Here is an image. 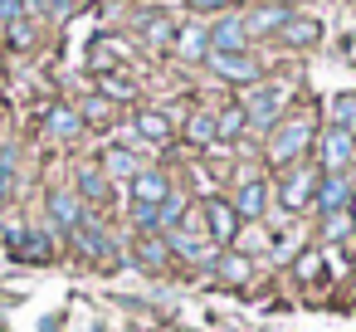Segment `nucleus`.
<instances>
[{
  "instance_id": "obj_5",
  "label": "nucleus",
  "mask_w": 356,
  "mask_h": 332,
  "mask_svg": "<svg viewBox=\"0 0 356 332\" xmlns=\"http://www.w3.org/2000/svg\"><path fill=\"white\" fill-rule=\"evenodd\" d=\"M205 64L225 79V84H239V88H254V84H264V64L244 49V54H205Z\"/></svg>"
},
{
  "instance_id": "obj_35",
  "label": "nucleus",
  "mask_w": 356,
  "mask_h": 332,
  "mask_svg": "<svg viewBox=\"0 0 356 332\" xmlns=\"http://www.w3.org/2000/svg\"><path fill=\"white\" fill-rule=\"evenodd\" d=\"M351 230H356V196H351Z\"/></svg>"
},
{
  "instance_id": "obj_28",
  "label": "nucleus",
  "mask_w": 356,
  "mask_h": 332,
  "mask_svg": "<svg viewBox=\"0 0 356 332\" xmlns=\"http://www.w3.org/2000/svg\"><path fill=\"white\" fill-rule=\"evenodd\" d=\"M147 40H152V45H176V30H171L166 20H147Z\"/></svg>"
},
{
  "instance_id": "obj_10",
  "label": "nucleus",
  "mask_w": 356,
  "mask_h": 332,
  "mask_svg": "<svg viewBox=\"0 0 356 332\" xmlns=\"http://www.w3.org/2000/svg\"><path fill=\"white\" fill-rule=\"evenodd\" d=\"M351 181H346V171L341 176H322L317 181V210L322 215H337V210H351Z\"/></svg>"
},
{
  "instance_id": "obj_27",
  "label": "nucleus",
  "mask_w": 356,
  "mask_h": 332,
  "mask_svg": "<svg viewBox=\"0 0 356 332\" xmlns=\"http://www.w3.org/2000/svg\"><path fill=\"white\" fill-rule=\"evenodd\" d=\"M108 171H113V176H137L142 166H137L132 152H113V157H108Z\"/></svg>"
},
{
  "instance_id": "obj_17",
  "label": "nucleus",
  "mask_w": 356,
  "mask_h": 332,
  "mask_svg": "<svg viewBox=\"0 0 356 332\" xmlns=\"http://www.w3.org/2000/svg\"><path fill=\"white\" fill-rule=\"evenodd\" d=\"M186 142H191V147H210V142H215V113H210V108L191 113V122H186Z\"/></svg>"
},
{
  "instance_id": "obj_20",
  "label": "nucleus",
  "mask_w": 356,
  "mask_h": 332,
  "mask_svg": "<svg viewBox=\"0 0 356 332\" xmlns=\"http://www.w3.org/2000/svg\"><path fill=\"white\" fill-rule=\"evenodd\" d=\"M79 127H83V122H79V113H74V108H54V113H49V137H54V142L79 137Z\"/></svg>"
},
{
  "instance_id": "obj_26",
  "label": "nucleus",
  "mask_w": 356,
  "mask_h": 332,
  "mask_svg": "<svg viewBox=\"0 0 356 332\" xmlns=\"http://www.w3.org/2000/svg\"><path fill=\"white\" fill-rule=\"evenodd\" d=\"M298 278H302V283L322 278V249H307V254H298Z\"/></svg>"
},
{
  "instance_id": "obj_14",
  "label": "nucleus",
  "mask_w": 356,
  "mask_h": 332,
  "mask_svg": "<svg viewBox=\"0 0 356 332\" xmlns=\"http://www.w3.org/2000/svg\"><path fill=\"white\" fill-rule=\"evenodd\" d=\"M49 215H54V225L69 230V235L83 225V205H79V196H69V191H54V196H49Z\"/></svg>"
},
{
  "instance_id": "obj_1",
  "label": "nucleus",
  "mask_w": 356,
  "mask_h": 332,
  "mask_svg": "<svg viewBox=\"0 0 356 332\" xmlns=\"http://www.w3.org/2000/svg\"><path fill=\"white\" fill-rule=\"evenodd\" d=\"M312 142H317V122H312V118H288V122H278L273 137H268V166H273V171L298 166Z\"/></svg>"
},
{
  "instance_id": "obj_11",
  "label": "nucleus",
  "mask_w": 356,
  "mask_h": 332,
  "mask_svg": "<svg viewBox=\"0 0 356 332\" xmlns=\"http://www.w3.org/2000/svg\"><path fill=\"white\" fill-rule=\"evenodd\" d=\"M171 196V181L161 171H137L132 176V205H161Z\"/></svg>"
},
{
  "instance_id": "obj_23",
  "label": "nucleus",
  "mask_w": 356,
  "mask_h": 332,
  "mask_svg": "<svg viewBox=\"0 0 356 332\" xmlns=\"http://www.w3.org/2000/svg\"><path fill=\"white\" fill-rule=\"evenodd\" d=\"M244 122H249V118H244V108L234 103V108L215 113V137H239V132H244Z\"/></svg>"
},
{
  "instance_id": "obj_16",
  "label": "nucleus",
  "mask_w": 356,
  "mask_h": 332,
  "mask_svg": "<svg viewBox=\"0 0 356 332\" xmlns=\"http://www.w3.org/2000/svg\"><path fill=\"white\" fill-rule=\"evenodd\" d=\"M74 244H79L83 254H98V259H113V244H108V235H103L98 225H88V220H83V225L74 230Z\"/></svg>"
},
{
  "instance_id": "obj_4",
  "label": "nucleus",
  "mask_w": 356,
  "mask_h": 332,
  "mask_svg": "<svg viewBox=\"0 0 356 332\" xmlns=\"http://www.w3.org/2000/svg\"><path fill=\"white\" fill-rule=\"evenodd\" d=\"M317 181H322V171L317 166H288L283 171V181H278V205L283 210H302V205H312L317 200Z\"/></svg>"
},
{
  "instance_id": "obj_9",
  "label": "nucleus",
  "mask_w": 356,
  "mask_h": 332,
  "mask_svg": "<svg viewBox=\"0 0 356 332\" xmlns=\"http://www.w3.org/2000/svg\"><path fill=\"white\" fill-rule=\"evenodd\" d=\"M278 40H283V45H293V49H312V45L322 40V20H317V15H298V10H293V15L283 20Z\"/></svg>"
},
{
  "instance_id": "obj_29",
  "label": "nucleus",
  "mask_w": 356,
  "mask_h": 332,
  "mask_svg": "<svg viewBox=\"0 0 356 332\" xmlns=\"http://www.w3.org/2000/svg\"><path fill=\"white\" fill-rule=\"evenodd\" d=\"M25 20V0H0V25H20Z\"/></svg>"
},
{
  "instance_id": "obj_33",
  "label": "nucleus",
  "mask_w": 356,
  "mask_h": 332,
  "mask_svg": "<svg viewBox=\"0 0 356 332\" xmlns=\"http://www.w3.org/2000/svg\"><path fill=\"white\" fill-rule=\"evenodd\" d=\"M30 6H40V10H49V15H69L74 0H30Z\"/></svg>"
},
{
  "instance_id": "obj_2",
  "label": "nucleus",
  "mask_w": 356,
  "mask_h": 332,
  "mask_svg": "<svg viewBox=\"0 0 356 332\" xmlns=\"http://www.w3.org/2000/svg\"><path fill=\"white\" fill-rule=\"evenodd\" d=\"M244 118L254 122V127H278L283 122V113H288V84H254L249 93H244Z\"/></svg>"
},
{
  "instance_id": "obj_34",
  "label": "nucleus",
  "mask_w": 356,
  "mask_h": 332,
  "mask_svg": "<svg viewBox=\"0 0 356 332\" xmlns=\"http://www.w3.org/2000/svg\"><path fill=\"white\" fill-rule=\"evenodd\" d=\"M186 6L205 15V10H225V6H234V0H186Z\"/></svg>"
},
{
  "instance_id": "obj_18",
  "label": "nucleus",
  "mask_w": 356,
  "mask_h": 332,
  "mask_svg": "<svg viewBox=\"0 0 356 332\" xmlns=\"http://www.w3.org/2000/svg\"><path fill=\"white\" fill-rule=\"evenodd\" d=\"M171 259V244L161 239V235H147V239H137V264L142 269H161Z\"/></svg>"
},
{
  "instance_id": "obj_24",
  "label": "nucleus",
  "mask_w": 356,
  "mask_h": 332,
  "mask_svg": "<svg viewBox=\"0 0 356 332\" xmlns=\"http://www.w3.org/2000/svg\"><path fill=\"white\" fill-rule=\"evenodd\" d=\"M249 274H254V269H249L244 254H220V278H225V283H249Z\"/></svg>"
},
{
  "instance_id": "obj_31",
  "label": "nucleus",
  "mask_w": 356,
  "mask_h": 332,
  "mask_svg": "<svg viewBox=\"0 0 356 332\" xmlns=\"http://www.w3.org/2000/svg\"><path fill=\"white\" fill-rule=\"evenodd\" d=\"M103 93H113V98H132L137 88H132L127 79H113V74H108V79H103Z\"/></svg>"
},
{
  "instance_id": "obj_32",
  "label": "nucleus",
  "mask_w": 356,
  "mask_h": 332,
  "mask_svg": "<svg viewBox=\"0 0 356 332\" xmlns=\"http://www.w3.org/2000/svg\"><path fill=\"white\" fill-rule=\"evenodd\" d=\"M10 166H15V147L0 152V196H6V186H10Z\"/></svg>"
},
{
  "instance_id": "obj_7",
  "label": "nucleus",
  "mask_w": 356,
  "mask_h": 332,
  "mask_svg": "<svg viewBox=\"0 0 356 332\" xmlns=\"http://www.w3.org/2000/svg\"><path fill=\"white\" fill-rule=\"evenodd\" d=\"M244 49H249V35L239 15H225L210 25V54H244Z\"/></svg>"
},
{
  "instance_id": "obj_3",
  "label": "nucleus",
  "mask_w": 356,
  "mask_h": 332,
  "mask_svg": "<svg viewBox=\"0 0 356 332\" xmlns=\"http://www.w3.org/2000/svg\"><path fill=\"white\" fill-rule=\"evenodd\" d=\"M317 171L322 176H341L351 161H356V132H346V127H327V132H317Z\"/></svg>"
},
{
  "instance_id": "obj_21",
  "label": "nucleus",
  "mask_w": 356,
  "mask_h": 332,
  "mask_svg": "<svg viewBox=\"0 0 356 332\" xmlns=\"http://www.w3.org/2000/svg\"><path fill=\"white\" fill-rule=\"evenodd\" d=\"M137 132L147 142H171V118L166 113H137Z\"/></svg>"
},
{
  "instance_id": "obj_30",
  "label": "nucleus",
  "mask_w": 356,
  "mask_h": 332,
  "mask_svg": "<svg viewBox=\"0 0 356 332\" xmlns=\"http://www.w3.org/2000/svg\"><path fill=\"white\" fill-rule=\"evenodd\" d=\"M10 45H15V49H30V45H35V30H30L25 20H20V25H10Z\"/></svg>"
},
{
  "instance_id": "obj_15",
  "label": "nucleus",
  "mask_w": 356,
  "mask_h": 332,
  "mask_svg": "<svg viewBox=\"0 0 356 332\" xmlns=\"http://www.w3.org/2000/svg\"><path fill=\"white\" fill-rule=\"evenodd\" d=\"M15 249L30 259V264H49V235H40V230H15Z\"/></svg>"
},
{
  "instance_id": "obj_25",
  "label": "nucleus",
  "mask_w": 356,
  "mask_h": 332,
  "mask_svg": "<svg viewBox=\"0 0 356 332\" xmlns=\"http://www.w3.org/2000/svg\"><path fill=\"white\" fill-rule=\"evenodd\" d=\"M79 191H83V200H108V176L103 171H83L79 176Z\"/></svg>"
},
{
  "instance_id": "obj_12",
  "label": "nucleus",
  "mask_w": 356,
  "mask_h": 332,
  "mask_svg": "<svg viewBox=\"0 0 356 332\" xmlns=\"http://www.w3.org/2000/svg\"><path fill=\"white\" fill-rule=\"evenodd\" d=\"M229 205L239 210V220H264V210H268V186H264V181H244Z\"/></svg>"
},
{
  "instance_id": "obj_8",
  "label": "nucleus",
  "mask_w": 356,
  "mask_h": 332,
  "mask_svg": "<svg viewBox=\"0 0 356 332\" xmlns=\"http://www.w3.org/2000/svg\"><path fill=\"white\" fill-rule=\"evenodd\" d=\"M288 15H293V10L283 6V0H273V6H254V10H249V15H239V20H244V35L254 40V35H278Z\"/></svg>"
},
{
  "instance_id": "obj_13",
  "label": "nucleus",
  "mask_w": 356,
  "mask_h": 332,
  "mask_svg": "<svg viewBox=\"0 0 356 332\" xmlns=\"http://www.w3.org/2000/svg\"><path fill=\"white\" fill-rule=\"evenodd\" d=\"M176 54L181 59H205L210 54V25H186V30H176Z\"/></svg>"
},
{
  "instance_id": "obj_19",
  "label": "nucleus",
  "mask_w": 356,
  "mask_h": 332,
  "mask_svg": "<svg viewBox=\"0 0 356 332\" xmlns=\"http://www.w3.org/2000/svg\"><path fill=\"white\" fill-rule=\"evenodd\" d=\"M327 118H332V127L356 132V93H337V98L327 103Z\"/></svg>"
},
{
  "instance_id": "obj_6",
  "label": "nucleus",
  "mask_w": 356,
  "mask_h": 332,
  "mask_svg": "<svg viewBox=\"0 0 356 332\" xmlns=\"http://www.w3.org/2000/svg\"><path fill=\"white\" fill-rule=\"evenodd\" d=\"M200 215H205V235H210L215 244H234V239H239V210H234L229 200L210 196Z\"/></svg>"
},
{
  "instance_id": "obj_22",
  "label": "nucleus",
  "mask_w": 356,
  "mask_h": 332,
  "mask_svg": "<svg viewBox=\"0 0 356 332\" xmlns=\"http://www.w3.org/2000/svg\"><path fill=\"white\" fill-rule=\"evenodd\" d=\"M356 230H351V210H337V215H322V239L327 244H341V239H351Z\"/></svg>"
}]
</instances>
